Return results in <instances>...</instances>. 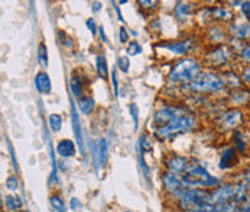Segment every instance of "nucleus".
Segmentation results:
<instances>
[{
    "label": "nucleus",
    "instance_id": "5",
    "mask_svg": "<svg viewBox=\"0 0 250 212\" xmlns=\"http://www.w3.org/2000/svg\"><path fill=\"white\" fill-rule=\"evenodd\" d=\"M234 61H236V54L229 46V43L207 46L201 57V62H203L204 68L210 71H217V72L231 68L230 65Z\"/></svg>",
    "mask_w": 250,
    "mask_h": 212
},
{
    "label": "nucleus",
    "instance_id": "7",
    "mask_svg": "<svg viewBox=\"0 0 250 212\" xmlns=\"http://www.w3.org/2000/svg\"><path fill=\"white\" fill-rule=\"evenodd\" d=\"M200 46V39L194 35H187L181 39H169V40H161L155 43V48L164 49L171 52L172 55L185 58V57H194L195 51Z\"/></svg>",
    "mask_w": 250,
    "mask_h": 212
},
{
    "label": "nucleus",
    "instance_id": "20",
    "mask_svg": "<svg viewBox=\"0 0 250 212\" xmlns=\"http://www.w3.org/2000/svg\"><path fill=\"white\" fill-rule=\"evenodd\" d=\"M197 6L195 3L191 1H177L174 6V18L178 20L179 23L187 22L189 18H192L197 12Z\"/></svg>",
    "mask_w": 250,
    "mask_h": 212
},
{
    "label": "nucleus",
    "instance_id": "53",
    "mask_svg": "<svg viewBox=\"0 0 250 212\" xmlns=\"http://www.w3.org/2000/svg\"><path fill=\"white\" fill-rule=\"evenodd\" d=\"M127 3V0H122V1H119V4H126Z\"/></svg>",
    "mask_w": 250,
    "mask_h": 212
},
{
    "label": "nucleus",
    "instance_id": "25",
    "mask_svg": "<svg viewBox=\"0 0 250 212\" xmlns=\"http://www.w3.org/2000/svg\"><path fill=\"white\" fill-rule=\"evenodd\" d=\"M77 106H78V110H80L81 114L91 116L93 113H96L97 103H96V100L91 96H84L80 100H77Z\"/></svg>",
    "mask_w": 250,
    "mask_h": 212
},
{
    "label": "nucleus",
    "instance_id": "42",
    "mask_svg": "<svg viewBox=\"0 0 250 212\" xmlns=\"http://www.w3.org/2000/svg\"><path fill=\"white\" fill-rule=\"evenodd\" d=\"M110 78H111V87H113V94H114V97H117L119 96V78H117V74H116V70L113 68L111 70V75H110Z\"/></svg>",
    "mask_w": 250,
    "mask_h": 212
},
{
    "label": "nucleus",
    "instance_id": "56",
    "mask_svg": "<svg viewBox=\"0 0 250 212\" xmlns=\"http://www.w3.org/2000/svg\"><path fill=\"white\" fill-rule=\"evenodd\" d=\"M249 199H250V193H249Z\"/></svg>",
    "mask_w": 250,
    "mask_h": 212
},
{
    "label": "nucleus",
    "instance_id": "1",
    "mask_svg": "<svg viewBox=\"0 0 250 212\" xmlns=\"http://www.w3.org/2000/svg\"><path fill=\"white\" fill-rule=\"evenodd\" d=\"M204 71V65L201 58L198 57H185L174 61L167 72V79L169 85L185 87L192 82L201 72Z\"/></svg>",
    "mask_w": 250,
    "mask_h": 212
},
{
    "label": "nucleus",
    "instance_id": "57",
    "mask_svg": "<svg viewBox=\"0 0 250 212\" xmlns=\"http://www.w3.org/2000/svg\"><path fill=\"white\" fill-rule=\"evenodd\" d=\"M178 212H179V211H178Z\"/></svg>",
    "mask_w": 250,
    "mask_h": 212
},
{
    "label": "nucleus",
    "instance_id": "50",
    "mask_svg": "<svg viewBox=\"0 0 250 212\" xmlns=\"http://www.w3.org/2000/svg\"><path fill=\"white\" fill-rule=\"evenodd\" d=\"M111 4L114 6V10H116V15H117V19L123 23V16H122V13H120V7L117 6L119 3H116V1H111Z\"/></svg>",
    "mask_w": 250,
    "mask_h": 212
},
{
    "label": "nucleus",
    "instance_id": "51",
    "mask_svg": "<svg viewBox=\"0 0 250 212\" xmlns=\"http://www.w3.org/2000/svg\"><path fill=\"white\" fill-rule=\"evenodd\" d=\"M102 6H103V4H102V1H94V3H93L91 10H93L94 13H97V12H100V10H102Z\"/></svg>",
    "mask_w": 250,
    "mask_h": 212
},
{
    "label": "nucleus",
    "instance_id": "44",
    "mask_svg": "<svg viewBox=\"0 0 250 212\" xmlns=\"http://www.w3.org/2000/svg\"><path fill=\"white\" fill-rule=\"evenodd\" d=\"M130 116L133 118V123H135V130H138V124H139V108L136 104H130Z\"/></svg>",
    "mask_w": 250,
    "mask_h": 212
},
{
    "label": "nucleus",
    "instance_id": "35",
    "mask_svg": "<svg viewBox=\"0 0 250 212\" xmlns=\"http://www.w3.org/2000/svg\"><path fill=\"white\" fill-rule=\"evenodd\" d=\"M234 182H237L242 188H245L250 193V172H240L239 175H236V179H233Z\"/></svg>",
    "mask_w": 250,
    "mask_h": 212
},
{
    "label": "nucleus",
    "instance_id": "8",
    "mask_svg": "<svg viewBox=\"0 0 250 212\" xmlns=\"http://www.w3.org/2000/svg\"><path fill=\"white\" fill-rule=\"evenodd\" d=\"M245 126V113L240 108H223L214 118V127L220 133H233Z\"/></svg>",
    "mask_w": 250,
    "mask_h": 212
},
{
    "label": "nucleus",
    "instance_id": "48",
    "mask_svg": "<svg viewBox=\"0 0 250 212\" xmlns=\"http://www.w3.org/2000/svg\"><path fill=\"white\" fill-rule=\"evenodd\" d=\"M149 28H150L152 31H159V29H161V19H159V18H153Z\"/></svg>",
    "mask_w": 250,
    "mask_h": 212
},
{
    "label": "nucleus",
    "instance_id": "9",
    "mask_svg": "<svg viewBox=\"0 0 250 212\" xmlns=\"http://www.w3.org/2000/svg\"><path fill=\"white\" fill-rule=\"evenodd\" d=\"M210 202V191L200 188H188L175 202L179 212H191L195 207Z\"/></svg>",
    "mask_w": 250,
    "mask_h": 212
},
{
    "label": "nucleus",
    "instance_id": "18",
    "mask_svg": "<svg viewBox=\"0 0 250 212\" xmlns=\"http://www.w3.org/2000/svg\"><path fill=\"white\" fill-rule=\"evenodd\" d=\"M239 153L237 150L230 144V146H224L221 153H220V160H218V169L221 171H230L237 168L239 165Z\"/></svg>",
    "mask_w": 250,
    "mask_h": 212
},
{
    "label": "nucleus",
    "instance_id": "3",
    "mask_svg": "<svg viewBox=\"0 0 250 212\" xmlns=\"http://www.w3.org/2000/svg\"><path fill=\"white\" fill-rule=\"evenodd\" d=\"M197 127H198V118L194 111H189L178 118L172 120L171 123L155 129L153 137L159 141L172 140L179 135H185V133H191L197 130Z\"/></svg>",
    "mask_w": 250,
    "mask_h": 212
},
{
    "label": "nucleus",
    "instance_id": "22",
    "mask_svg": "<svg viewBox=\"0 0 250 212\" xmlns=\"http://www.w3.org/2000/svg\"><path fill=\"white\" fill-rule=\"evenodd\" d=\"M77 143H74L71 139H61L57 144V153L62 159H71L77 154Z\"/></svg>",
    "mask_w": 250,
    "mask_h": 212
},
{
    "label": "nucleus",
    "instance_id": "6",
    "mask_svg": "<svg viewBox=\"0 0 250 212\" xmlns=\"http://www.w3.org/2000/svg\"><path fill=\"white\" fill-rule=\"evenodd\" d=\"M249 198V192L234 180H226L210 191V204L226 205L230 202H243Z\"/></svg>",
    "mask_w": 250,
    "mask_h": 212
},
{
    "label": "nucleus",
    "instance_id": "23",
    "mask_svg": "<svg viewBox=\"0 0 250 212\" xmlns=\"http://www.w3.org/2000/svg\"><path fill=\"white\" fill-rule=\"evenodd\" d=\"M70 91L77 100L85 96V81L81 75H78V72H72L70 78Z\"/></svg>",
    "mask_w": 250,
    "mask_h": 212
},
{
    "label": "nucleus",
    "instance_id": "46",
    "mask_svg": "<svg viewBox=\"0 0 250 212\" xmlns=\"http://www.w3.org/2000/svg\"><path fill=\"white\" fill-rule=\"evenodd\" d=\"M234 212H250V199L248 198L243 202H236V210Z\"/></svg>",
    "mask_w": 250,
    "mask_h": 212
},
{
    "label": "nucleus",
    "instance_id": "2",
    "mask_svg": "<svg viewBox=\"0 0 250 212\" xmlns=\"http://www.w3.org/2000/svg\"><path fill=\"white\" fill-rule=\"evenodd\" d=\"M185 94H197V96H226L229 91L226 88V84L223 81V77L217 71L204 70L192 82L182 87Z\"/></svg>",
    "mask_w": 250,
    "mask_h": 212
},
{
    "label": "nucleus",
    "instance_id": "13",
    "mask_svg": "<svg viewBox=\"0 0 250 212\" xmlns=\"http://www.w3.org/2000/svg\"><path fill=\"white\" fill-rule=\"evenodd\" d=\"M191 157H187L184 154H178V153H171L167 154L164 159V168L167 172H172L177 175H184L189 166Z\"/></svg>",
    "mask_w": 250,
    "mask_h": 212
},
{
    "label": "nucleus",
    "instance_id": "34",
    "mask_svg": "<svg viewBox=\"0 0 250 212\" xmlns=\"http://www.w3.org/2000/svg\"><path fill=\"white\" fill-rule=\"evenodd\" d=\"M4 186H6V189H7L10 193H16V192L21 189V180H19V177L18 176L12 175V176H9L6 179Z\"/></svg>",
    "mask_w": 250,
    "mask_h": 212
},
{
    "label": "nucleus",
    "instance_id": "30",
    "mask_svg": "<svg viewBox=\"0 0 250 212\" xmlns=\"http://www.w3.org/2000/svg\"><path fill=\"white\" fill-rule=\"evenodd\" d=\"M36 58H38V64H39L43 70L48 68V64H49L48 48H46V45H45L43 42H41V43L38 45V55H36Z\"/></svg>",
    "mask_w": 250,
    "mask_h": 212
},
{
    "label": "nucleus",
    "instance_id": "54",
    "mask_svg": "<svg viewBox=\"0 0 250 212\" xmlns=\"http://www.w3.org/2000/svg\"><path fill=\"white\" fill-rule=\"evenodd\" d=\"M122 212H135V211H132V210H123Z\"/></svg>",
    "mask_w": 250,
    "mask_h": 212
},
{
    "label": "nucleus",
    "instance_id": "19",
    "mask_svg": "<svg viewBox=\"0 0 250 212\" xmlns=\"http://www.w3.org/2000/svg\"><path fill=\"white\" fill-rule=\"evenodd\" d=\"M93 159L94 166L99 169V166H106L108 162V141L106 137H102L93 146Z\"/></svg>",
    "mask_w": 250,
    "mask_h": 212
},
{
    "label": "nucleus",
    "instance_id": "32",
    "mask_svg": "<svg viewBox=\"0 0 250 212\" xmlns=\"http://www.w3.org/2000/svg\"><path fill=\"white\" fill-rule=\"evenodd\" d=\"M236 61H237L242 67L250 65V42H248V43L245 45V48L236 55Z\"/></svg>",
    "mask_w": 250,
    "mask_h": 212
},
{
    "label": "nucleus",
    "instance_id": "11",
    "mask_svg": "<svg viewBox=\"0 0 250 212\" xmlns=\"http://www.w3.org/2000/svg\"><path fill=\"white\" fill-rule=\"evenodd\" d=\"M161 183H162V191L165 192V195H168L169 199H172L174 202H177L179 196L188 189L182 175H177L172 172H162L161 175Z\"/></svg>",
    "mask_w": 250,
    "mask_h": 212
},
{
    "label": "nucleus",
    "instance_id": "43",
    "mask_svg": "<svg viewBox=\"0 0 250 212\" xmlns=\"http://www.w3.org/2000/svg\"><path fill=\"white\" fill-rule=\"evenodd\" d=\"M240 75H242V79H243L245 87L250 88V65L242 67V70H240Z\"/></svg>",
    "mask_w": 250,
    "mask_h": 212
},
{
    "label": "nucleus",
    "instance_id": "45",
    "mask_svg": "<svg viewBox=\"0 0 250 212\" xmlns=\"http://www.w3.org/2000/svg\"><path fill=\"white\" fill-rule=\"evenodd\" d=\"M240 16L250 22V0L243 1V6L240 7Z\"/></svg>",
    "mask_w": 250,
    "mask_h": 212
},
{
    "label": "nucleus",
    "instance_id": "27",
    "mask_svg": "<svg viewBox=\"0 0 250 212\" xmlns=\"http://www.w3.org/2000/svg\"><path fill=\"white\" fill-rule=\"evenodd\" d=\"M4 207L12 212H19L22 211L23 207V201L19 195L16 193H9L4 196Z\"/></svg>",
    "mask_w": 250,
    "mask_h": 212
},
{
    "label": "nucleus",
    "instance_id": "38",
    "mask_svg": "<svg viewBox=\"0 0 250 212\" xmlns=\"http://www.w3.org/2000/svg\"><path fill=\"white\" fill-rule=\"evenodd\" d=\"M117 70H120L123 74H127L129 70H130V59L127 55H122L117 58Z\"/></svg>",
    "mask_w": 250,
    "mask_h": 212
},
{
    "label": "nucleus",
    "instance_id": "29",
    "mask_svg": "<svg viewBox=\"0 0 250 212\" xmlns=\"http://www.w3.org/2000/svg\"><path fill=\"white\" fill-rule=\"evenodd\" d=\"M46 121H48V127H49V130H51L52 133H60V132H61L62 124H64V118H62L61 114L52 113V114L48 116Z\"/></svg>",
    "mask_w": 250,
    "mask_h": 212
},
{
    "label": "nucleus",
    "instance_id": "16",
    "mask_svg": "<svg viewBox=\"0 0 250 212\" xmlns=\"http://www.w3.org/2000/svg\"><path fill=\"white\" fill-rule=\"evenodd\" d=\"M226 101L229 103V106L233 108H249L250 107V88L243 87L234 91H229L226 94Z\"/></svg>",
    "mask_w": 250,
    "mask_h": 212
},
{
    "label": "nucleus",
    "instance_id": "24",
    "mask_svg": "<svg viewBox=\"0 0 250 212\" xmlns=\"http://www.w3.org/2000/svg\"><path fill=\"white\" fill-rule=\"evenodd\" d=\"M36 87V91L39 94H49L52 91V82H51V78L49 75L45 72V71H39L35 75V79H34Z\"/></svg>",
    "mask_w": 250,
    "mask_h": 212
},
{
    "label": "nucleus",
    "instance_id": "14",
    "mask_svg": "<svg viewBox=\"0 0 250 212\" xmlns=\"http://www.w3.org/2000/svg\"><path fill=\"white\" fill-rule=\"evenodd\" d=\"M204 39L207 40L208 46H215V45H223V43H227L230 35H229V31H227V26H223V25H210L206 28V32H204Z\"/></svg>",
    "mask_w": 250,
    "mask_h": 212
},
{
    "label": "nucleus",
    "instance_id": "15",
    "mask_svg": "<svg viewBox=\"0 0 250 212\" xmlns=\"http://www.w3.org/2000/svg\"><path fill=\"white\" fill-rule=\"evenodd\" d=\"M227 31H229L230 38L250 42V22L246 20L245 18H242L240 15H237L234 22H231L227 26Z\"/></svg>",
    "mask_w": 250,
    "mask_h": 212
},
{
    "label": "nucleus",
    "instance_id": "31",
    "mask_svg": "<svg viewBox=\"0 0 250 212\" xmlns=\"http://www.w3.org/2000/svg\"><path fill=\"white\" fill-rule=\"evenodd\" d=\"M49 204L52 207V211L54 212H65L67 211V207H65V202L64 199L61 198V195L58 193H52L49 196Z\"/></svg>",
    "mask_w": 250,
    "mask_h": 212
},
{
    "label": "nucleus",
    "instance_id": "12",
    "mask_svg": "<svg viewBox=\"0 0 250 212\" xmlns=\"http://www.w3.org/2000/svg\"><path fill=\"white\" fill-rule=\"evenodd\" d=\"M210 15H211V23L223 25V26H229L237 18V13L227 3L210 6Z\"/></svg>",
    "mask_w": 250,
    "mask_h": 212
},
{
    "label": "nucleus",
    "instance_id": "17",
    "mask_svg": "<svg viewBox=\"0 0 250 212\" xmlns=\"http://www.w3.org/2000/svg\"><path fill=\"white\" fill-rule=\"evenodd\" d=\"M231 146L237 150L240 156H248L250 153V130L239 129L231 133Z\"/></svg>",
    "mask_w": 250,
    "mask_h": 212
},
{
    "label": "nucleus",
    "instance_id": "41",
    "mask_svg": "<svg viewBox=\"0 0 250 212\" xmlns=\"http://www.w3.org/2000/svg\"><path fill=\"white\" fill-rule=\"evenodd\" d=\"M85 26H87V29L90 31V34L93 36H96L99 34V25H97V22H96V19L94 18H88L87 20H85Z\"/></svg>",
    "mask_w": 250,
    "mask_h": 212
},
{
    "label": "nucleus",
    "instance_id": "28",
    "mask_svg": "<svg viewBox=\"0 0 250 212\" xmlns=\"http://www.w3.org/2000/svg\"><path fill=\"white\" fill-rule=\"evenodd\" d=\"M96 70L97 74L102 79H107L108 78V65H107V58L103 52L96 55Z\"/></svg>",
    "mask_w": 250,
    "mask_h": 212
},
{
    "label": "nucleus",
    "instance_id": "26",
    "mask_svg": "<svg viewBox=\"0 0 250 212\" xmlns=\"http://www.w3.org/2000/svg\"><path fill=\"white\" fill-rule=\"evenodd\" d=\"M72 110V127H74V135H75V140H77V146L80 149L81 153H84V139H83V132H81V124H80V118L78 114L74 108V104L71 103Z\"/></svg>",
    "mask_w": 250,
    "mask_h": 212
},
{
    "label": "nucleus",
    "instance_id": "37",
    "mask_svg": "<svg viewBox=\"0 0 250 212\" xmlns=\"http://www.w3.org/2000/svg\"><path fill=\"white\" fill-rule=\"evenodd\" d=\"M138 4H139V7H141L142 10H146V12H155V10L159 7L161 3L156 1V0H139Z\"/></svg>",
    "mask_w": 250,
    "mask_h": 212
},
{
    "label": "nucleus",
    "instance_id": "21",
    "mask_svg": "<svg viewBox=\"0 0 250 212\" xmlns=\"http://www.w3.org/2000/svg\"><path fill=\"white\" fill-rule=\"evenodd\" d=\"M220 74L223 77V81L226 84L227 91H234V90H239V88L245 87L240 71H236L234 68H227V70L221 71Z\"/></svg>",
    "mask_w": 250,
    "mask_h": 212
},
{
    "label": "nucleus",
    "instance_id": "4",
    "mask_svg": "<svg viewBox=\"0 0 250 212\" xmlns=\"http://www.w3.org/2000/svg\"><path fill=\"white\" fill-rule=\"evenodd\" d=\"M182 177H184L187 188H200V189H207V191H213L224 182L220 177L213 176L207 171V168H204V165H201L197 159H192V157H191L187 172L182 175Z\"/></svg>",
    "mask_w": 250,
    "mask_h": 212
},
{
    "label": "nucleus",
    "instance_id": "49",
    "mask_svg": "<svg viewBox=\"0 0 250 212\" xmlns=\"http://www.w3.org/2000/svg\"><path fill=\"white\" fill-rule=\"evenodd\" d=\"M99 36H100V39H102V42H103V43H108L107 35H106L104 28H103V26H100V28H99Z\"/></svg>",
    "mask_w": 250,
    "mask_h": 212
},
{
    "label": "nucleus",
    "instance_id": "55",
    "mask_svg": "<svg viewBox=\"0 0 250 212\" xmlns=\"http://www.w3.org/2000/svg\"><path fill=\"white\" fill-rule=\"evenodd\" d=\"M19 212H28V211H19Z\"/></svg>",
    "mask_w": 250,
    "mask_h": 212
},
{
    "label": "nucleus",
    "instance_id": "36",
    "mask_svg": "<svg viewBox=\"0 0 250 212\" xmlns=\"http://www.w3.org/2000/svg\"><path fill=\"white\" fill-rule=\"evenodd\" d=\"M191 212H224L223 208L220 205H214V204H203V205H198L195 207Z\"/></svg>",
    "mask_w": 250,
    "mask_h": 212
},
{
    "label": "nucleus",
    "instance_id": "10",
    "mask_svg": "<svg viewBox=\"0 0 250 212\" xmlns=\"http://www.w3.org/2000/svg\"><path fill=\"white\" fill-rule=\"evenodd\" d=\"M191 108L184 104H179V103H167L162 107L156 108L155 113H153V117H152V123L155 126V129L158 127H162L168 123H171L172 120L178 118L181 116L189 113Z\"/></svg>",
    "mask_w": 250,
    "mask_h": 212
},
{
    "label": "nucleus",
    "instance_id": "33",
    "mask_svg": "<svg viewBox=\"0 0 250 212\" xmlns=\"http://www.w3.org/2000/svg\"><path fill=\"white\" fill-rule=\"evenodd\" d=\"M126 52H127V57H138L143 52L142 45L138 40H130L126 46Z\"/></svg>",
    "mask_w": 250,
    "mask_h": 212
},
{
    "label": "nucleus",
    "instance_id": "39",
    "mask_svg": "<svg viewBox=\"0 0 250 212\" xmlns=\"http://www.w3.org/2000/svg\"><path fill=\"white\" fill-rule=\"evenodd\" d=\"M58 40L65 49H71L74 46V40L68 36V34L65 31H58Z\"/></svg>",
    "mask_w": 250,
    "mask_h": 212
},
{
    "label": "nucleus",
    "instance_id": "47",
    "mask_svg": "<svg viewBox=\"0 0 250 212\" xmlns=\"http://www.w3.org/2000/svg\"><path fill=\"white\" fill-rule=\"evenodd\" d=\"M70 208H71L72 211H77V210L81 208V202H80L78 198H71V201H70Z\"/></svg>",
    "mask_w": 250,
    "mask_h": 212
},
{
    "label": "nucleus",
    "instance_id": "52",
    "mask_svg": "<svg viewBox=\"0 0 250 212\" xmlns=\"http://www.w3.org/2000/svg\"><path fill=\"white\" fill-rule=\"evenodd\" d=\"M130 32V36H138V32L136 31H129Z\"/></svg>",
    "mask_w": 250,
    "mask_h": 212
},
{
    "label": "nucleus",
    "instance_id": "40",
    "mask_svg": "<svg viewBox=\"0 0 250 212\" xmlns=\"http://www.w3.org/2000/svg\"><path fill=\"white\" fill-rule=\"evenodd\" d=\"M119 40L123 45H127L130 42V32H129V29L126 26H120L119 28Z\"/></svg>",
    "mask_w": 250,
    "mask_h": 212
}]
</instances>
